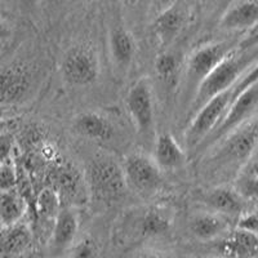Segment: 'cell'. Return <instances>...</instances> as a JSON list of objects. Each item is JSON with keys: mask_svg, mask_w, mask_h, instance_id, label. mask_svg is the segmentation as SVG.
<instances>
[{"mask_svg": "<svg viewBox=\"0 0 258 258\" xmlns=\"http://www.w3.org/2000/svg\"><path fill=\"white\" fill-rule=\"evenodd\" d=\"M254 64H257V43H241L236 45L199 85L186 112L187 119L214 96L231 88Z\"/></svg>", "mask_w": 258, "mask_h": 258, "instance_id": "obj_1", "label": "cell"}, {"mask_svg": "<svg viewBox=\"0 0 258 258\" xmlns=\"http://www.w3.org/2000/svg\"><path fill=\"white\" fill-rule=\"evenodd\" d=\"M257 83V64L252 66L231 88L214 96L188 119L185 132V144L188 150H195L198 145L220 123L234 100L241 92Z\"/></svg>", "mask_w": 258, "mask_h": 258, "instance_id": "obj_2", "label": "cell"}, {"mask_svg": "<svg viewBox=\"0 0 258 258\" xmlns=\"http://www.w3.org/2000/svg\"><path fill=\"white\" fill-rule=\"evenodd\" d=\"M257 116L246 121L236 131L222 138L207 153V167L213 174H229L234 172L236 174L241 165L245 163L257 147Z\"/></svg>", "mask_w": 258, "mask_h": 258, "instance_id": "obj_3", "label": "cell"}, {"mask_svg": "<svg viewBox=\"0 0 258 258\" xmlns=\"http://www.w3.org/2000/svg\"><path fill=\"white\" fill-rule=\"evenodd\" d=\"M83 179L89 198L106 206L119 202L126 190L121 164L107 155L92 158L85 165Z\"/></svg>", "mask_w": 258, "mask_h": 258, "instance_id": "obj_4", "label": "cell"}, {"mask_svg": "<svg viewBox=\"0 0 258 258\" xmlns=\"http://www.w3.org/2000/svg\"><path fill=\"white\" fill-rule=\"evenodd\" d=\"M232 41H214L200 45L186 61L185 73L181 77V102L188 109L194 94L202 82L226 56L236 48Z\"/></svg>", "mask_w": 258, "mask_h": 258, "instance_id": "obj_5", "label": "cell"}, {"mask_svg": "<svg viewBox=\"0 0 258 258\" xmlns=\"http://www.w3.org/2000/svg\"><path fill=\"white\" fill-rule=\"evenodd\" d=\"M257 106H258V91L257 83L250 85L249 88L241 92L234 102L230 105L226 114L223 115L220 123L214 126V129L207 136L202 142L194 150L195 153L203 154L207 153L209 149L214 146L216 144L229 136L234 131L249 121L250 119L257 116Z\"/></svg>", "mask_w": 258, "mask_h": 258, "instance_id": "obj_6", "label": "cell"}, {"mask_svg": "<svg viewBox=\"0 0 258 258\" xmlns=\"http://www.w3.org/2000/svg\"><path fill=\"white\" fill-rule=\"evenodd\" d=\"M100 59L96 50L87 44L69 48L61 61V77L71 87H88L100 77Z\"/></svg>", "mask_w": 258, "mask_h": 258, "instance_id": "obj_7", "label": "cell"}, {"mask_svg": "<svg viewBox=\"0 0 258 258\" xmlns=\"http://www.w3.org/2000/svg\"><path fill=\"white\" fill-rule=\"evenodd\" d=\"M125 107L138 135L150 137L155 125V102L153 84L147 77H142L132 84L125 97Z\"/></svg>", "mask_w": 258, "mask_h": 258, "instance_id": "obj_8", "label": "cell"}, {"mask_svg": "<svg viewBox=\"0 0 258 258\" xmlns=\"http://www.w3.org/2000/svg\"><path fill=\"white\" fill-rule=\"evenodd\" d=\"M123 173L126 187H132L140 195L149 197L160 188L161 172L151 156L144 153H131L124 158Z\"/></svg>", "mask_w": 258, "mask_h": 258, "instance_id": "obj_9", "label": "cell"}, {"mask_svg": "<svg viewBox=\"0 0 258 258\" xmlns=\"http://www.w3.org/2000/svg\"><path fill=\"white\" fill-rule=\"evenodd\" d=\"M203 204L211 212L222 214L231 218H238L239 214L245 212L249 203L244 200L239 192L230 185H218L203 194Z\"/></svg>", "mask_w": 258, "mask_h": 258, "instance_id": "obj_10", "label": "cell"}, {"mask_svg": "<svg viewBox=\"0 0 258 258\" xmlns=\"http://www.w3.org/2000/svg\"><path fill=\"white\" fill-rule=\"evenodd\" d=\"M30 89V78L26 69L12 64L0 69V107L20 102Z\"/></svg>", "mask_w": 258, "mask_h": 258, "instance_id": "obj_11", "label": "cell"}, {"mask_svg": "<svg viewBox=\"0 0 258 258\" xmlns=\"http://www.w3.org/2000/svg\"><path fill=\"white\" fill-rule=\"evenodd\" d=\"M188 230L199 240H217L231 230V220L211 211L197 212L190 217Z\"/></svg>", "mask_w": 258, "mask_h": 258, "instance_id": "obj_12", "label": "cell"}, {"mask_svg": "<svg viewBox=\"0 0 258 258\" xmlns=\"http://www.w3.org/2000/svg\"><path fill=\"white\" fill-rule=\"evenodd\" d=\"M217 250L222 258H257V234L230 230L220 238Z\"/></svg>", "mask_w": 258, "mask_h": 258, "instance_id": "obj_13", "label": "cell"}, {"mask_svg": "<svg viewBox=\"0 0 258 258\" xmlns=\"http://www.w3.org/2000/svg\"><path fill=\"white\" fill-rule=\"evenodd\" d=\"M74 132L96 142H109L114 138L115 129L111 121L96 111H83L74 117Z\"/></svg>", "mask_w": 258, "mask_h": 258, "instance_id": "obj_14", "label": "cell"}, {"mask_svg": "<svg viewBox=\"0 0 258 258\" xmlns=\"http://www.w3.org/2000/svg\"><path fill=\"white\" fill-rule=\"evenodd\" d=\"M186 24V11L179 3L164 9L154 21V34L161 49H165L174 41Z\"/></svg>", "mask_w": 258, "mask_h": 258, "instance_id": "obj_15", "label": "cell"}, {"mask_svg": "<svg viewBox=\"0 0 258 258\" xmlns=\"http://www.w3.org/2000/svg\"><path fill=\"white\" fill-rule=\"evenodd\" d=\"M109 49L112 63L117 70L125 73L135 61L137 43L132 32L124 26H115L110 31Z\"/></svg>", "mask_w": 258, "mask_h": 258, "instance_id": "obj_16", "label": "cell"}, {"mask_svg": "<svg viewBox=\"0 0 258 258\" xmlns=\"http://www.w3.org/2000/svg\"><path fill=\"white\" fill-rule=\"evenodd\" d=\"M258 3L257 0H239L232 4L222 15L220 20V29L227 31L253 30L257 26Z\"/></svg>", "mask_w": 258, "mask_h": 258, "instance_id": "obj_17", "label": "cell"}, {"mask_svg": "<svg viewBox=\"0 0 258 258\" xmlns=\"http://www.w3.org/2000/svg\"><path fill=\"white\" fill-rule=\"evenodd\" d=\"M32 243V230L27 223L16 222L0 229V258L24 254Z\"/></svg>", "mask_w": 258, "mask_h": 258, "instance_id": "obj_18", "label": "cell"}, {"mask_svg": "<svg viewBox=\"0 0 258 258\" xmlns=\"http://www.w3.org/2000/svg\"><path fill=\"white\" fill-rule=\"evenodd\" d=\"M153 159L161 172H169L178 169L185 164L186 153L173 135L163 132L156 136Z\"/></svg>", "mask_w": 258, "mask_h": 258, "instance_id": "obj_19", "label": "cell"}, {"mask_svg": "<svg viewBox=\"0 0 258 258\" xmlns=\"http://www.w3.org/2000/svg\"><path fill=\"white\" fill-rule=\"evenodd\" d=\"M79 230V217L71 207H61L56 218L53 220L50 241L56 250H64L73 245Z\"/></svg>", "mask_w": 258, "mask_h": 258, "instance_id": "obj_20", "label": "cell"}, {"mask_svg": "<svg viewBox=\"0 0 258 258\" xmlns=\"http://www.w3.org/2000/svg\"><path fill=\"white\" fill-rule=\"evenodd\" d=\"M257 158L253 154L235 174L234 188L244 200L249 203L257 202L258 195V172Z\"/></svg>", "mask_w": 258, "mask_h": 258, "instance_id": "obj_21", "label": "cell"}, {"mask_svg": "<svg viewBox=\"0 0 258 258\" xmlns=\"http://www.w3.org/2000/svg\"><path fill=\"white\" fill-rule=\"evenodd\" d=\"M26 203L18 191L13 188L0 191V225L9 226L20 222L26 212Z\"/></svg>", "mask_w": 258, "mask_h": 258, "instance_id": "obj_22", "label": "cell"}, {"mask_svg": "<svg viewBox=\"0 0 258 258\" xmlns=\"http://www.w3.org/2000/svg\"><path fill=\"white\" fill-rule=\"evenodd\" d=\"M169 227V217L158 208L147 209L138 222V230L144 236H159L165 234Z\"/></svg>", "mask_w": 258, "mask_h": 258, "instance_id": "obj_23", "label": "cell"}, {"mask_svg": "<svg viewBox=\"0 0 258 258\" xmlns=\"http://www.w3.org/2000/svg\"><path fill=\"white\" fill-rule=\"evenodd\" d=\"M62 207L59 194L53 187H44L36 198V212L39 218L53 221Z\"/></svg>", "mask_w": 258, "mask_h": 258, "instance_id": "obj_24", "label": "cell"}, {"mask_svg": "<svg viewBox=\"0 0 258 258\" xmlns=\"http://www.w3.org/2000/svg\"><path fill=\"white\" fill-rule=\"evenodd\" d=\"M155 74L163 83H173L179 74V61L178 57L174 56L173 53L163 52L160 53L155 59Z\"/></svg>", "mask_w": 258, "mask_h": 258, "instance_id": "obj_25", "label": "cell"}, {"mask_svg": "<svg viewBox=\"0 0 258 258\" xmlns=\"http://www.w3.org/2000/svg\"><path fill=\"white\" fill-rule=\"evenodd\" d=\"M71 258H100V249L92 238H84L74 246Z\"/></svg>", "mask_w": 258, "mask_h": 258, "instance_id": "obj_26", "label": "cell"}, {"mask_svg": "<svg viewBox=\"0 0 258 258\" xmlns=\"http://www.w3.org/2000/svg\"><path fill=\"white\" fill-rule=\"evenodd\" d=\"M235 229L241 230V231L252 232V234H257L258 216L255 209H246L245 212L239 214L238 218H236Z\"/></svg>", "mask_w": 258, "mask_h": 258, "instance_id": "obj_27", "label": "cell"}, {"mask_svg": "<svg viewBox=\"0 0 258 258\" xmlns=\"http://www.w3.org/2000/svg\"><path fill=\"white\" fill-rule=\"evenodd\" d=\"M15 150V137L9 131L0 135V165L11 163Z\"/></svg>", "mask_w": 258, "mask_h": 258, "instance_id": "obj_28", "label": "cell"}, {"mask_svg": "<svg viewBox=\"0 0 258 258\" xmlns=\"http://www.w3.org/2000/svg\"><path fill=\"white\" fill-rule=\"evenodd\" d=\"M16 183H17V174L12 163L0 165V191L16 187Z\"/></svg>", "mask_w": 258, "mask_h": 258, "instance_id": "obj_29", "label": "cell"}, {"mask_svg": "<svg viewBox=\"0 0 258 258\" xmlns=\"http://www.w3.org/2000/svg\"><path fill=\"white\" fill-rule=\"evenodd\" d=\"M12 26H11L4 18L0 17V43L8 40V39L12 36Z\"/></svg>", "mask_w": 258, "mask_h": 258, "instance_id": "obj_30", "label": "cell"}, {"mask_svg": "<svg viewBox=\"0 0 258 258\" xmlns=\"http://www.w3.org/2000/svg\"><path fill=\"white\" fill-rule=\"evenodd\" d=\"M131 258H167V257L160 254V253L158 252H154V250H141V252L135 253Z\"/></svg>", "mask_w": 258, "mask_h": 258, "instance_id": "obj_31", "label": "cell"}, {"mask_svg": "<svg viewBox=\"0 0 258 258\" xmlns=\"http://www.w3.org/2000/svg\"><path fill=\"white\" fill-rule=\"evenodd\" d=\"M11 125V119L8 117H2L0 119V135L6 131H8V126Z\"/></svg>", "mask_w": 258, "mask_h": 258, "instance_id": "obj_32", "label": "cell"}, {"mask_svg": "<svg viewBox=\"0 0 258 258\" xmlns=\"http://www.w3.org/2000/svg\"><path fill=\"white\" fill-rule=\"evenodd\" d=\"M18 2L24 7H26V8H34L36 3H38V0H18Z\"/></svg>", "mask_w": 258, "mask_h": 258, "instance_id": "obj_33", "label": "cell"}, {"mask_svg": "<svg viewBox=\"0 0 258 258\" xmlns=\"http://www.w3.org/2000/svg\"><path fill=\"white\" fill-rule=\"evenodd\" d=\"M121 2L128 7H136V6H140L141 3H144L145 0H121Z\"/></svg>", "mask_w": 258, "mask_h": 258, "instance_id": "obj_34", "label": "cell"}, {"mask_svg": "<svg viewBox=\"0 0 258 258\" xmlns=\"http://www.w3.org/2000/svg\"><path fill=\"white\" fill-rule=\"evenodd\" d=\"M7 114H8L7 107H0V119H2V117H7Z\"/></svg>", "mask_w": 258, "mask_h": 258, "instance_id": "obj_35", "label": "cell"}, {"mask_svg": "<svg viewBox=\"0 0 258 258\" xmlns=\"http://www.w3.org/2000/svg\"><path fill=\"white\" fill-rule=\"evenodd\" d=\"M49 2H53V3H62L64 0H49Z\"/></svg>", "mask_w": 258, "mask_h": 258, "instance_id": "obj_36", "label": "cell"}, {"mask_svg": "<svg viewBox=\"0 0 258 258\" xmlns=\"http://www.w3.org/2000/svg\"><path fill=\"white\" fill-rule=\"evenodd\" d=\"M26 258H36V257L34 254H32V255H29V257H26Z\"/></svg>", "mask_w": 258, "mask_h": 258, "instance_id": "obj_37", "label": "cell"}, {"mask_svg": "<svg viewBox=\"0 0 258 258\" xmlns=\"http://www.w3.org/2000/svg\"><path fill=\"white\" fill-rule=\"evenodd\" d=\"M2 68H3V64H2V62H0V69H2Z\"/></svg>", "mask_w": 258, "mask_h": 258, "instance_id": "obj_38", "label": "cell"}, {"mask_svg": "<svg viewBox=\"0 0 258 258\" xmlns=\"http://www.w3.org/2000/svg\"><path fill=\"white\" fill-rule=\"evenodd\" d=\"M218 258H222V257H218Z\"/></svg>", "mask_w": 258, "mask_h": 258, "instance_id": "obj_39", "label": "cell"}]
</instances>
